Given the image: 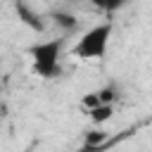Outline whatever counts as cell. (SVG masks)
<instances>
[{
	"label": "cell",
	"mask_w": 152,
	"mask_h": 152,
	"mask_svg": "<svg viewBox=\"0 0 152 152\" xmlns=\"http://www.w3.org/2000/svg\"><path fill=\"white\" fill-rule=\"evenodd\" d=\"M62 38H52V40H40L36 45L28 48V57H31V66L33 74H38L40 78H52L59 74V57H62Z\"/></svg>",
	"instance_id": "6da1fadb"
},
{
	"label": "cell",
	"mask_w": 152,
	"mask_h": 152,
	"mask_svg": "<svg viewBox=\"0 0 152 152\" xmlns=\"http://www.w3.org/2000/svg\"><path fill=\"white\" fill-rule=\"evenodd\" d=\"M109 36H112V24L104 21V24H95L90 26L74 45V55L78 59H100L104 52H107V45H109Z\"/></svg>",
	"instance_id": "7a4b0ae2"
},
{
	"label": "cell",
	"mask_w": 152,
	"mask_h": 152,
	"mask_svg": "<svg viewBox=\"0 0 152 152\" xmlns=\"http://www.w3.org/2000/svg\"><path fill=\"white\" fill-rule=\"evenodd\" d=\"M112 114H114V107H112V104H100V107H95V109H90V112H88V116H90V121H93L95 126H100V124L109 121V119H112Z\"/></svg>",
	"instance_id": "3957f363"
},
{
	"label": "cell",
	"mask_w": 152,
	"mask_h": 152,
	"mask_svg": "<svg viewBox=\"0 0 152 152\" xmlns=\"http://www.w3.org/2000/svg\"><path fill=\"white\" fill-rule=\"evenodd\" d=\"M81 104L90 112V109H95V107H100V97H97V93L95 90H90V93H86L83 97H81Z\"/></svg>",
	"instance_id": "277c9868"
},
{
	"label": "cell",
	"mask_w": 152,
	"mask_h": 152,
	"mask_svg": "<svg viewBox=\"0 0 152 152\" xmlns=\"http://www.w3.org/2000/svg\"><path fill=\"white\" fill-rule=\"evenodd\" d=\"M55 21L59 26H64V28H74L76 26V19L71 14H64V12H55Z\"/></svg>",
	"instance_id": "5b68a950"
},
{
	"label": "cell",
	"mask_w": 152,
	"mask_h": 152,
	"mask_svg": "<svg viewBox=\"0 0 152 152\" xmlns=\"http://www.w3.org/2000/svg\"><path fill=\"white\" fill-rule=\"evenodd\" d=\"M97 97H100V104H112V100H116V90L114 88H102V90H95Z\"/></svg>",
	"instance_id": "8992f818"
}]
</instances>
